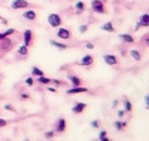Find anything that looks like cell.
Returning <instances> with one entry per match:
<instances>
[{
    "label": "cell",
    "mask_w": 149,
    "mask_h": 141,
    "mask_svg": "<svg viewBox=\"0 0 149 141\" xmlns=\"http://www.w3.org/2000/svg\"><path fill=\"white\" fill-rule=\"evenodd\" d=\"M15 42L12 39H8V37H5V39L0 40V52L5 54V52H9V50H12V48H14Z\"/></svg>",
    "instance_id": "1"
},
{
    "label": "cell",
    "mask_w": 149,
    "mask_h": 141,
    "mask_svg": "<svg viewBox=\"0 0 149 141\" xmlns=\"http://www.w3.org/2000/svg\"><path fill=\"white\" fill-rule=\"evenodd\" d=\"M61 22H63V19H61V17L58 14H49L48 15V24H49V27H52V28H58Z\"/></svg>",
    "instance_id": "2"
},
{
    "label": "cell",
    "mask_w": 149,
    "mask_h": 141,
    "mask_svg": "<svg viewBox=\"0 0 149 141\" xmlns=\"http://www.w3.org/2000/svg\"><path fill=\"white\" fill-rule=\"evenodd\" d=\"M91 9L95 12V14H106L103 0H93L91 2Z\"/></svg>",
    "instance_id": "3"
},
{
    "label": "cell",
    "mask_w": 149,
    "mask_h": 141,
    "mask_svg": "<svg viewBox=\"0 0 149 141\" xmlns=\"http://www.w3.org/2000/svg\"><path fill=\"white\" fill-rule=\"evenodd\" d=\"M57 36H58V39H63V40H69L70 37H72V33H70V30L69 28H66V27H58V30H57Z\"/></svg>",
    "instance_id": "4"
},
{
    "label": "cell",
    "mask_w": 149,
    "mask_h": 141,
    "mask_svg": "<svg viewBox=\"0 0 149 141\" xmlns=\"http://www.w3.org/2000/svg\"><path fill=\"white\" fill-rule=\"evenodd\" d=\"M29 6H30V3L27 2V0H14V2L10 3V9H14V10H17V9H26Z\"/></svg>",
    "instance_id": "5"
},
{
    "label": "cell",
    "mask_w": 149,
    "mask_h": 141,
    "mask_svg": "<svg viewBox=\"0 0 149 141\" xmlns=\"http://www.w3.org/2000/svg\"><path fill=\"white\" fill-rule=\"evenodd\" d=\"M85 92H88V88H85V86H73L70 89H67L66 94L67 95H74V94H85Z\"/></svg>",
    "instance_id": "6"
},
{
    "label": "cell",
    "mask_w": 149,
    "mask_h": 141,
    "mask_svg": "<svg viewBox=\"0 0 149 141\" xmlns=\"http://www.w3.org/2000/svg\"><path fill=\"white\" fill-rule=\"evenodd\" d=\"M66 128H67V122H66V119H58L57 120V123H55V131L58 132V134H63L64 131H66Z\"/></svg>",
    "instance_id": "7"
},
{
    "label": "cell",
    "mask_w": 149,
    "mask_h": 141,
    "mask_svg": "<svg viewBox=\"0 0 149 141\" xmlns=\"http://www.w3.org/2000/svg\"><path fill=\"white\" fill-rule=\"evenodd\" d=\"M93 62H94L93 55H84L78 64H79V66H82V67H90V66H93Z\"/></svg>",
    "instance_id": "8"
},
{
    "label": "cell",
    "mask_w": 149,
    "mask_h": 141,
    "mask_svg": "<svg viewBox=\"0 0 149 141\" xmlns=\"http://www.w3.org/2000/svg\"><path fill=\"white\" fill-rule=\"evenodd\" d=\"M103 59H104V62L107 64V66H116V64L119 62L118 58L115 55H112V54H104L103 55Z\"/></svg>",
    "instance_id": "9"
},
{
    "label": "cell",
    "mask_w": 149,
    "mask_h": 141,
    "mask_svg": "<svg viewBox=\"0 0 149 141\" xmlns=\"http://www.w3.org/2000/svg\"><path fill=\"white\" fill-rule=\"evenodd\" d=\"M85 109H86L85 102H74V106L72 107V111H73L74 114H81V113H84Z\"/></svg>",
    "instance_id": "10"
},
{
    "label": "cell",
    "mask_w": 149,
    "mask_h": 141,
    "mask_svg": "<svg viewBox=\"0 0 149 141\" xmlns=\"http://www.w3.org/2000/svg\"><path fill=\"white\" fill-rule=\"evenodd\" d=\"M119 40H121L122 43L131 45V43H134V37H133L131 34H127V33H121V34H119Z\"/></svg>",
    "instance_id": "11"
},
{
    "label": "cell",
    "mask_w": 149,
    "mask_h": 141,
    "mask_svg": "<svg viewBox=\"0 0 149 141\" xmlns=\"http://www.w3.org/2000/svg\"><path fill=\"white\" fill-rule=\"evenodd\" d=\"M33 43V31L31 30H26L24 31V45L30 46Z\"/></svg>",
    "instance_id": "12"
},
{
    "label": "cell",
    "mask_w": 149,
    "mask_h": 141,
    "mask_svg": "<svg viewBox=\"0 0 149 141\" xmlns=\"http://www.w3.org/2000/svg\"><path fill=\"white\" fill-rule=\"evenodd\" d=\"M17 52H18V57L19 58H26L27 55H29V46H26V45H21L18 49H17Z\"/></svg>",
    "instance_id": "13"
},
{
    "label": "cell",
    "mask_w": 149,
    "mask_h": 141,
    "mask_svg": "<svg viewBox=\"0 0 149 141\" xmlns=\"http://www.w3.org/2000/svg\"><path fill=\"white\" fill-rule=\"evenodd\" d=\"M22 17H24V19H27V21H36V18H37L34 10H24Z\"/></svg>",
    "instance_id": "14"
},
{
    "label": "cell",
    "mask_w": 149,
    "mask_h": 141,
    "mask_svg": "<svg viewBox=\"0 0 149 141\" xmlns=\"http://www.w3.org/2000/svg\"><path fill=\"white\" fill-rule=\"evenodd\" d=\"M67 79L70 80V83H72V86H81L82 85V80L79 79V77H76L74 74H67Z\"/></svg>",
    "instance_id": "15"
},
{
    "label": "cell",
    "mask_w": 149,
    "mask_h": 141,
    "mask_svg": "<svg viewBox=\"0 0 149 141\" xmlns=\"http://www.w3.org/2000/svg\"><path fill=\"white\" fill-rule=\"evenodd\" d=\"M85 9H86V8H85V3H84V2H76V3H74V12H76L78 15L84 14Z\"/></svg>",
    "instance_id": "16"
},
{
    "label": "cell",
    "mask_w": 149,
    "mask_h": 141,
    "mask_svg": "<svg viewBox=\"0 0 149 141\" xmlns=\"http://www.w3.org/2000/svg\"><path fill=\"white\" fill-rule=\"evenodd\" d=\"M128 54H130V57H131L136 62H139V61L142 59V55H140V52H139V49H131Z\"/></svg>",
    "instance_id": "17"
},
{
    "label": "cell",
    "mask_w": 149,
    "mask_h": 141,
    "mask_svg": "<svg viewBox=\"0 0 149 141\" xmlns=\"http://www.w3.org/2000/svg\"><path fill=\"white\" fill-rule=\"evenodd\" d=\"M127 122L125 120H116V122H113V126L116 128L118 131H125V128H127Z\"/></svg>",
    "instance_id": "18"
},
{
    "label": "cell",
    "mask_w": 149,
    "mask_h": 141,
    "mask_svg": "<svg viewBox=\"0 0 149 141\" xmlns=\"http://www.w3.org/2000/svg\"><path fill=\"white\" fill-rule=\"evenodd\" d=\"M139 22H140L142 27H149V14H143V15H140Z\"/></svg>",
    "instance_id": "19"
},
{
    "label": "cell",
    "mask_w": 149,
    "mask_h": 141,
    "mask_svg": "<svg viewBox=\"0 0 149 141\" xmlns=\"http://www.w3.org/2000/svg\"><path fill=\"white\" fill-rule=\"evenodd\" d=\"M103 31H109V33H115V27H113V24L112 22H104L102 27H100Z\"/></svg>",
    "instance_id": "20"
},
{
    "label": "cell",
    "mask_w": 149,
    "mask_h": 141,
    "mask_svg": "<svg viewBox=\"0 0 149 141\" xmlns=\"http://www.w3.org/2000/svg\"><path fill=\"white\" fill-rule=\"evenodd\" d=\"M124 110H125V113L133 111V104H131V101L128 98H124Z\"/></svg>",
    "instance_id": "21"
},
{
    "label": "cell",
    "mask_w": 149,
    "mask_h": 141,
    "mask_svg": "<svg viewBox=\"0 0 149 141\" xmlns=\"http://www.w3.org/2000/svg\"><path fill=\"white\" fill-rule=\"evenodd\" d=\"M36 80H37V83H40V85H49L51 83V79L49 77H46V76L43 74V76H39V77H36Z\"/></svg>",
    "instance_id": "22"
},
{
    "label": "cell",
    "mask_w": 149,
    "mask_h": 141,
    "mask_svg": "<svg viewBox=\"0 0 149 141\" xmlns=\"http://www.w3.org/2000/svg\"><path fill=\"white\" fill-rule=\"evenodd\" d=\"M51 45L52 46H55L57 49H60V50H66L69 46L66 45V43H60V42H57V40H51Z\"/></svg>",
    "instance_id": "23"
},
{
    "label": "cell",
    "mask_w": 149,
    "mask_h": 141,
    "mask_svg": "<svg viewBox=\"0 0 149 141\" xmlns=\"http://www.w3.org/2000/svg\"><path fill=\"white\" fill-rule=\"evenodd\" d=\"M43 70H40L39 67H33L31 68V76H34V77H39V76H43Z\"/></svg>",
    "instance_id": "24"
},
{
    "label": "cell",
    "mask_w": 149,
    "mask_h": 141,
    "mask_svg": "<svg viewBox=\"0 0 149 141\" xmlns=\"http://www.w3.org/2000/svg\"><path fill=\"white\" fill-rule=\"evenodd\" d=\"M98 140H100V141H106V140H109L107 132H106V131H100V134H98Z\"/></svg>",
    "instance_id": "25"
},
{
    "label": "cell",
    "mask_w": 149,
    "mask_h": 141,
    "mask_svg": "<svg viewBox=\"0 0 149 141\" xmlns=\"http://www.w3.org/2000/svg\"><path fill=\"white\" fill-rule=\"evenodd\" d=\"M18 98H19L21 101H29V100H30V95H29L27 92H21V94L18 95Z\"/></svg>",
    "instance_id": "26"
},
{
    "label": "cell",
    "mask_w": 149,
    "mask_h": 141,
    "mask_svg": "<svg viewBox=\"0 0 149 141\" xmlns=\"http://www.w3.org/2000/svg\"><path fill=\"white\" fill-rule=\"evenodd\" d=\"M3 33H5L6 37H10L12 34H15V30H14V28H8V30H5Z\"/></svg>",
    "instance_id": "27"
},
{
    "label": "cell",
    "mask_w": 149,
    "mask_h": 141,
    "mask_svg": "<svg viewBox=\"0 0 149 141\" xmlns=\"http://www.w3.org/2000/svg\"><path fill=\"white\" fill-rule=\"evenodd\" d=\"M54 135H55V132H54V131H48V132H45V138H46V140L54 138Z\"/></svg>",
    "instance_id": "28"
},
{
    "label": "cell",
    "mask_w": 149,
    "mask_h": 141,
    "mask_svg": "<svg viewBox=\"0 0 149 141\" xmlns=\"http://www.w3.org/2000/svg\"><path fill=\"white\" fill-rule=\"evenodd\" d=\"M26 85H27V86H33V85H34L33 77H27V79H26Z\"/></svg>",
    "instance_id": "29"
},
{
    "label": "cell",
    "mask_w": 149,
    "mask_h": 141,
    "mask_svg": "<svg viewBox=\"0 0 149 141\" xmlns=\"http://www.w3.org/2000/svg\"><path fill=\"white\" fill-rule=\"evenodd\" d=\"M116 114H118V119H122V118H124V114H125V110H118Z\"/></svg>",
    "instance_id": "30"
},
{
    "label": "cell",
    "mask_w": 149,
    "mask_h": 141,
    "mask_svg": "<svg viewBox=\"0 0 149 141\" xmlns=\"http://www.w3.org/2000/svg\"><path fill=\"white\" fill-rule=\"evenodd\" d=\"M9 123V120H6V119H2L0 118V128H3V126H6Z\"/></svg>",
    "instance_id": "31"
},
{
    "label": "cell",
    "mask_w": 149,
    "mask_h": 141,
    "mask_svg": "<svg viewBox=\"0 0 149 141\" xmlns=\"http://www.w3.org/2000/svg\"><path fill=\"white\" fill-rule=\"evenodd\" d=\"M51 83H54V85H64V82L63 80H58V79H54V80H51Z\"/></svg>",
    "instance_id": "32"
},
{
    "label": "cell",
    "mask_w": 149,
    "mask_h": 141,
    "mask_svg": "<svg viewBox=\"0 0 149 141\" xmlns=\"http://www.w3.org/2000/svg\"><path fill=\"white\" fill-rule=\"evenodd\" d=\"M85 48H86V49H94L95 46H94V43H91V42H86V43H85Z\"/></svg>",
    "instance_id": "33"
},
{
    "label": "cell",
    "mask_w": 149,
    "mask_h": 141,
    "mask_svg": "<svg viewBox=\"0 0 149 141\" xmlns=\"http://www.w3.org/2000/svg\"><path fill=\"white\" fill-rule=\"evenodd\" d=\"M145 107H146V109L149 110V94H148V95L145 97Z\"/></svg>",
    "instance_id": "34"
},
{
    "label": "cell",
    "mask_w": 149,
    "mask_h": 141,
    "mask_svg": "<svg viewBox=\"0 0 149 141\" xmlns=\"http://www.w3.org/2000/svg\"><path fill=\"white\" fill-rule=\"evenodd\" d=\"M86 30H88V25H81V27H79V31L81 33H85Z\"/></svg>",
    "instance_id": "35"
},
{
    "label": "cell",
    "mask_w": 149,
    "mask_h": 141,
    "mask_svg": "<svg viewBox=\"0 0 149 141\" xmlns=\"http://www.w3.org/2000/svg\"><path fill=\"white\" fill-rule=\"evenodd\" d=\"M91 126L93 128H98V126H100V122H98V120H93L91 122Z\"/></svg>",
    "instance_id": "36"
},
{
    "label": "cell",
    "mask_w": 149,
    "mask_h": 141,
    "mask_svg": "<svg viewBox=\"0 0 149 141\" xmlns=\"http://www.w3.org/2000/svg\"><path fill=\"white\" fill-rule=\"evenodd\" d=\"M5 110L12 111V110H14V106H10V104H5Z\"/></svg>",
    "instance_id": "37"
},
{
    "label": "cell",
    "mask_w": 149,
    "mask_h": 141,
    "mask_svg": "<svg viewBox=\"0 0 149 141\" xmlns=\"http://www.w3.org/2000/svg\"><path fill=\"white\" fill-rule=\"evenodd\" d=\"M110 106H112V109H116V107H118V100H113Z\"/></svg>",
    "instance_id": "38"
},
{
    "label": "cell",
    "mask_w": 149,
    "mask_h": 141,
    "mask_svg": "<svg viewBox=\"0 0 149 141\" xmlns=\"http://www.w3.org/2000/svg\"><path fill=\"white\" fill-rule=\"evenodd\" d=\"M145 45H146V46H149V34L145 37Z\"/></svg>",
    "instance_id": "39"
},
{
    "label": "cell",
    "mask_w": 149,
    "mask_h": 141,
    "mask_svg": "<svg viewBox=\"0 0 149 141\" xmlns=\"http://www.w3.org/2000/svg\"><path fill=\"white\" fill-rule=\"evenodd\" d=\"M48 91H49V92H57V89H55V88H51V86H48Z\"/></svg>",
    "instance_id": "40"
},
{
    "label": "cell",
    "mask_w": 149,
    "mask_h": 141,
    "mask_svg": "<svg viewBox=\"0 0 149 141\" xmlns=\"http://www.w3.org/2000/svg\"><path fill=\"white\" fill-rule=\"evenodd\" d=\"M142 28V25H140V22H137L136 24V27H134V30H140Z\"/></svg>",
    "instance_id": "41"
},
{
    "label": "cell",
    "mask_w": 149,
    "mask_h": 141,
    "mask_svg": "<svg viewBox=\"0 0 149 141\" xmlns=\"http://www.w3.org/2000/svg\"><path fill=\"white\" fill-rule=\"evenodd\" d=\"M0 22H2L3 25H8V19H5V18H2V21H0Z\"/></svg>",
    "instance_id": "42"
},
{
    "label": "cell",
    "mask_w": 149,
    "mask_h": 141,
    "mask_svg": "<svg viewBox=\"0 0 149 141\" xmlns=\"http://www.w3.org/2000/svg\"><path fill=\"white\" fill-rule=\"evenodd\" d=\"M5 37H6V36H5V33L2 31V33H0V40H2V39H5Z\"/></svg>",
    "instance_id": "43"
},
{
    "label": "cell",
    "mask_w": 149,
    "mask_h": 141,
    "mask_svg": "<svg viewBox=\"0 0 149 141\" xmlns=\"http://www.w3.org/2000/svg\"><path fill=\"white\" fill-rule=\"evenodd\" d=\"M0 21H2V17H0Z\"/></svg>",
    "instance_id": "44"
},
{
    "label": "cell",
    "mask_w": 149,
    "mask_h": 141,
    "mask_svg": "<svg viewBox=\"0 0 149 141\" xmlns=\"http://www.w3.org/2000/svg\"><path fill=\"white\" fill-rule=\"evenodd\" d=\"M0 98H2V97H0Z\"/></svg>",
    "instance_id": "45"
}]
</instances>
